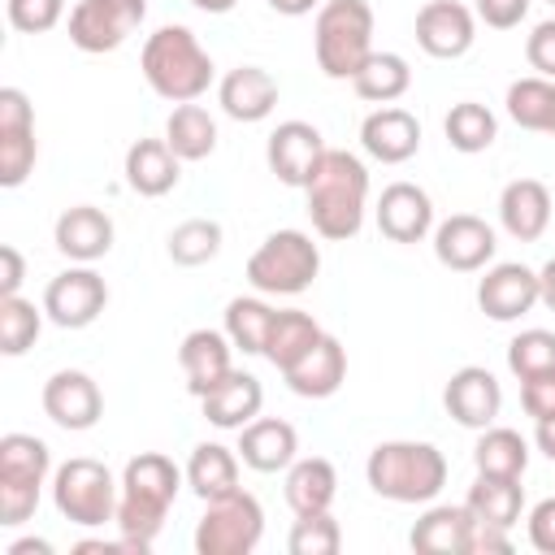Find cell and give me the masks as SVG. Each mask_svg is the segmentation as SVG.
Masks as SVG:
<instances>
[{"label": "cell", "instance_id": "obj_13", "mask_svg": "<svg viewBox=\"0 0 555 555\" xmlns=\"http://www.w3.org/2000/svg\"><path fill=\"white\" fill-rule=\"evenodd\" d=\"M416 43L434 61H455L477 43V13L460 0H425L416 13Z\"/></svg>", "mask_w": 555, "mask_h": 555}, {"label": "cell", "instance_id": "obj_39", "mask_svg": "<svg viewBox=\"0 0 555 555\" xmlns=\"http://www.w3.org/2000/svg\"><path fill=\"white\" fill-rule=\"evenodd\" d=\"M217 251H221V221L212 217H186L182 225L169 230V260L182 269H199L217 260Z\"/></svg>", "mask_w": 555, "mask_h": 555}, {"label": "cell", "instance_id": "obj_7", "mask_svg": "<svg viewBox=\"0 0 555 555\" xmlns=\"http://www.w3.org/2000/svg\"><path fill=\"white\" fill-rule=\"evenodd\" d=\"M48 473H52V451L43 438L35 434L0 438V525L17 529L35 516Z\"/></svg>", "mask_w": 555, "mask_h": 555}, {"label": "cell", "instance_id": "obj_4", "mask_svg": "<svg viewBox=\"0 0 555 555\" xmlns=\"http://www.w3.org/2000/svg\"><path fill=\"white\" fill-rule=\"evenodd\" d=\"M139 69L147 87L169 104H191L212 87V56L195 39L191 26H160L147 35L139 52Z\"/></svg>", "mask_w": 555, "mask_h": 555}, {"label": "cell", "instance_id": "obj_25", "mask_svg": "<svg viewBox=\"0 0 555 555\" xmlns=\"http://www.w3.org/2000/svg\"><path fill=\"white\" fill-rule=\"evenodd\" d=\"M499 225L516 243H533L551 225V191L538 178H512L499 191Z\"/></svg>", "mask_w": 555, "mask_h": 555}, {"label": "cell", "instance_id": "obj_15", "mask_svg": "<svg viewBox=\"0 0 555 555\" xmlns=\"http://www.w3.org/2000/svg\"><path fill=\"white\" fill-rule=\"evenodd\" d=\"M442 408H447V416H451L455 425L481 434V429L494 425L499 412H503V386H499V377H494L490 369L464 364V369H455V373L447 377Z\"/></svg>", "mask_w": 555, "mask_h": 555}, {"label": "cell", "instance_id": "obj_41", "mask_svg": "<svg viewBox=\"0 0 555 555\" xmlns=\"http://www.w3.org/2000/svg\"><path fill=\"white\" fill-rule=\"evenodd\" d=\"M39 160L35 126H0V186H22Z\"/></svg>", "mask_w": 555, "mask_h": 555}, {"label": "cell", "instance_id": "obj_26", "mask_svg": "<svg viewBox=\"0 0 555 555\" xmlns=\"http://www.w3.org/2000/svg\"><path fill=\"white\" fill-rule=\"evenodd\" d=\"M230 351H234V343L225 338V330H191V334L182 338L178 364H182L186 390H191L195 399H204V395L234 369Z\"/></svg>", "mask_w": 555, "mask_h": 555}, {"label": "cell", "instance_id": "obj_3", "mask_svg": "<svg viewBox=\"0 0 555 555\" xmlns=\"http://www.w3.org/2000/svg\"><path fill=\"white\" fill-rule=\"evenodd\" d=\"M364 481L377 499L390 503H434L447 486V455L434 442L390 438L369 451Z\"/></svg>", "mask_w": 555, "mask_h": 555}, {"label": "cell", "instance_id": "obj_9", "mask_svg": "<svg viewBox=\"0 0 555 555\" xmlns=\"http://www.w3.org/2000/svg\"><path fill=\"white\" fill-rule=\"evenodd\" d=\"M264 538V507L247 490H230L204 503V516L195 525V551L199 555H251Z\"/></svg>", "mask_w": 555, "mask_h": 555}, {"label": "cell", "instance_id": "obj_38", "mask_svg": "<svg viewBox=\"0 0 555 555\" xmlns=\"http://www.w3.org/2000/svg\"><path fill=\"white\" fill-rule=\"evenodd\" d=\"M507 117L520 126V130H551V117H555V82L542 78V74H529V78H516L507 87Z\"/></svg>", "mask_w": 555, "mask_h": 555}, {"label": "cell", "instance_id": "obj_32", "mask_svg": "<svg viewBox=\"0 0 555 555\" xmlns=\"http://www.w3.org/2000/svg\"><path fill=\"white\" fill-rule=\"evenodd\" d=\"M464 507H468L477 520H486V525L512 529V525L520 520V512H525V486H520V477H490V473H477V481L468 486Z\"/></svg>", "mask_w": 555, "mask_h": 555}, {"label": "cell", "instance_id": "obj_52", "mask_svg": "<svg viewBox=\"0 0 555 555\" xmlns=\"http://www.w3.org/2000/svg\"><path fill=\"white\" fill-rule=\"evenodd\" d=\"M533 442H538V451L555 464V421H538V429H533Z\"/></svg>", "mask_w": 555, "mask_h": 555}, {"label": "cell", "instance_id": "obj_12", "mask_svg": "<svg viewBox=\"0 0 555 555\" xmlns=\"http://www.w3.org/2000/svg\"><path fill=\"white\" fill-rule=\"evenodd\" d=\"M43 412L52 425L69 429V434H82L91 429L100 416H104V395H100V382L82 369H56L48 382H43Z\"/></svg>", "mask_w": 555, "mask_h": 555}, {"label": "cell", "instance_id": "obj_54", "mask_svg": "<svg viewBox=\"0 0 555 555\" xmlns=\"http://www.w3.org/2000/svg\"><path fill=\"white\" fill-rule=\"evenodd\" d=\"M9 555H52V542H43V538H22V542L9 546Z\"/></svg>", "mask_w": 555, "mask_h": 555}, {"label": "cell", "instance_id": "obj_23", "mask_svg": "<svg viewBox=\"0 0 555 555\" xmlns=\"http://www.w3.org/2000/svg\"><path fill=\"white\" fill-rule=\"evenodd\" d=\"M264 408V386L256 373H243V369H230L204 399H199V412L208 425L217 429H243L247 421H256Z\"/></svg>", "mask_w": 555, "mask_h": 555}, {"label": "cell", "instance_id": "obj_10", "mask_svg": "<svg viewBox=\"0 0 555 555\" xmlns=\"http://www.w3.org/2000/svg\"><path fill=\"white\" fill-rule=\"evenodd\" d=\"M147 17V0H78L69 9V43L87 56L117 52Z\"/></svg>", "mask_w": 555, "mask_h": 555}, {"label": "cell", "instance_id": "obj_36", "mask_svg": "<svg viewBox=\"0 0 555 555\" xmlns=\"http://www.w3.org/2000/svg\"><path fill=\"white\" fill-rule=\"evenodd\" d=\"M351 87H356V95L369 100V104H395L399 95H408L412 69H408V61H403L399 52H373V56L364 61V69L351 78Z\"/></svg>", "mask_w": 555, "mask_h": 555}, {"label": "cell", "instance_id": "obj_55", "mask_svg": "<svg viewBox=\"0 0 555 555\" xmlns=\"http://www.w3.org/2000/svg\"><path fill=\"white\" fill-rule=\"evenodd\" d=\"M191 4H195L199 13H230L238 0H191Z\"/></svg>", "mask_w": 555, "mask_h": 555}, {"label": "cell", "instance_id": "obj_27", "mask_svg": "<svg viewBox=\"0 0 555 555\" xmlns=\"http://www.w3.org/2000/svg\"><path fill=\"white\" fill-rule=\"evenodd\" d=\"M282 377L299 399H330L347 382V351L334 334H321V343L304 360H295Z\"/></svg>", "mask_w": 555, "mask_h": 555}, {"label": "cell", "instance_id": "obj_57", "mask_svg": "<svg viewBox=\"0 0 555 555\" xmlns=\"http://www.w3.org/2000/svg\"><path fill=\"white\" fill-rule=\"evenodd\" d=\"M551 4H555V0H551Z\"/></svg>", "mask_w": 555, "mask_h": 555}, {"label": "cell", "instance_id": "obj_40", "mask_svg": "<svg viewBox=\"0 0 555 555\" xmlns=\"http://www.w3.org/2000/svg\"><path fill=\"white\" fill-rule=\"evenodd\" d=\"M43 308H35L22 295H4L0 299V351L4 356H26L43 330Z\"/></svg>", "mask_w": 555, "mask_h": 555}, {"label": "cell", "instance_id": "obj_1", "mask_svg": "<svg viewBox=\"0 0 555 555\" xmlns=\"http://www.w3.org/2000/svg\"><path fill=\"white\" fill-rule=\"evenodd\" d=\"M182 481H186V473L169 455H160V451H139V455L126 460V468H121V499H117L113 525L126 538L130 555H147L152 551V542L165 529V516H169Z\"/></svg>", "mask_w": 555, "mask_h": 555}, {"label": "cell", "instance_id": "obj_24", "mask_svg": "<svg viewBox=\"0 0 555 555\" xmlns=\"http://www.w3.org/2000/svg\"><path fill=\"white\" fill-rule=\"evenodd\" d=\"M121 173H126V186H130L134 195L160 199V195H169V191L178 186L182 160H178V152H173L165 139H134V143L126 147Z\"/></svg>", "mask_w": 555, "mask_h": 555}, {"label": "cell", "instance_id": "obj_28", "mask_svg": "<svg viewBox=\"0 0 555 555\" xmlns=\"http://www.w3.org/2000/svg\"><path fill=\"white\" fill-rule=\"evenodd\" d=\"M468 533H473V512L460 503H434L416 516L408 546L421 555H468Z\"/></svg>", "mask_w": 555, "mask_h": 555}, {"label": "cell", "instance_id": "obj_8", "mask_svg": "<svg viewBox=\"0 0 555 555\" xmlns=\"http://www.w3.org/2000/svg\"><path fill=\"white\" fill-rule=\"evenodd\" d=\"M117 499H121V477H113L91 455H74L52 473V503L69 525L82 529L108 525L117 516Z\"/></svg>", "mask_w": 555, "mask_h": 555}, {"label": "cell", "instance_id": "obj_20", "mask_svg": "<svg viewBox=\"0 0 555 555\" xmlns=\"http://www.w3.org/2000/svg\"><path fill=\"white\" fill-rule=\"evenodd\" d=\"M360 147L382 165H403V160H412L421 152V121L408 108L377 104L360 121Z\"/></svg>", "mask_w": 555, "mask_h": 555}, {"label": "cell", "instance_id": "obj_11", "mask_svg": "<svg viewBox=\"0 0 555 555\" xmlns=\"http://www.w3.org/2000/svg\"><path fill=\"white\" fill-rule=\"evenodd\" d=\"M108 308V282L91 264H74L56 273L43 291V312L61 330H87Z\"/></svg>", "mask_w": 555, "mask_h": 555}, {"label": "cell", "instance_id": "obj_17", "mask_svg": "<svg viewBox=\"0 0 555 555\" xmlns=\"http://www.w3.org/2000/svg\"><path fill=\"white\" fill-rule=\"evenodd\" d=\"M494 251H499L494 230L473 212H451L447 221L434 225V256H438V264H447L455 273L486 269L494 260Z\"/></svg>", "mask_w": 555, "mask_h": 555}, {"label": "cell", "instance_id": "obj_6", "mask_svg": "<svg viewBox=\"0 0 555 555\" xmlns=\"http://www.w3.org/2000/svg\"><path fill=\"white\" fill-rule=\"evenodd\" d=\"M321 273V247L304 230H273L247 256V282L256 295H304Z\"/></svg>", "mask_w": 555, "mask_h": 555}, {"label": "cell", "instance_id": "obj_48", "mask_svg": "<svg viewBox=\"0 0 555 555\" xmlns=\"http://www.w3.org/2000/svg\"><path fill=\"white\" fill-rule=\"evenodd\" d=\"M529 4H533V0H477V4H473V13H477L490 30H512V26H520V22H525Z\"/></svg>", "mask_w": 555, "mask_h": 555}, {"label": "cell", "instance_id": "obj_29", "mask_svg": "<svg viewBox=\"0 0 555 555\" xmlns=\"http://www.w3.org/2000/svg\"><path fill=\"white\" fill-rule=\"evenodd\" d=\"M286 503L295 516H308V512H330L334 507V494H338V473L325 455H299L291 468H286V486H282Z\"/></svg>", "mask_w": 555, "mask_h": 555}, {"label": "cell", "instance_id": "obj_22", "mask_svg": "<svg viewBox=\"0 0 555 555\" xmlns=\"http://www.w3.org/2000/svg\"><path fill=\"white\" fill-rule=\"evenodd\" d=\"M278 95H282V87L264 65H234L217 82V104L234 121H264L278 108Z\"/></svg>", "mask_w": 555, "mask_h": 555}, {"label": "cell", "instance_id": "obj_31", "mask_svg": "<svg viewBox=\"0 0 555 555\" xmlns=\"http://www.w3.org/2000/svg\"><path fill=\"white\" fill-rule=\"evenodd\" d=\"M182 473H186V486L208 503L217 494L238 490V451H230L221 442H195Z\"/></svg>", "mask_w": 555, "mask_h": 555}, {"label": "cell", "instance_id": "obj_19", "mask_svg": "<svg viewBox=\"0 0 555 555\" xmlns=\"http://www.w3.org/2000/svg\"><path fill=\"white\" fill-rule=\"evenodd\" d=\"M377 230L390 243H421L434 230V199L416 182H390L377 195Z\"/></svg>", "mask_w": 555, "mask_h": 555}, {"label": "cell", "instance_id": "obj_56", "mask_svg": "<svg viewBox=\"0 0 555 555\" xmlns=\"http://www.w3.org/2000/svg\"><path fill=\"white\" fill-rule=\"evenodd\" d=\"M546 134H551V139H555V117H551V130H546Z\"/></svg>", "mask_w": 555, "mask_h": 555}, {"label": "cell", "instance_id": "obj_51", "mask_svg": "<svg viewBox=\"0 0 555 555\" xmlns=\"http://www.w3.org/2000/svg\"><path fill=\"white\" fill-rule=\"evenodd\" d=\"M321 4H325V0H269V9L282 13V17H304V13L321 9Z\"/></svg>", "mask_w": 555, "mask_h": 555}, {"label": "cell", "instance_id": "obj_30", "mask_svg": "<svg viewBox=\"0 0 555 555\" xmlns=\"http://www.w3.org/2000/svg\"><path fill=\"white\" fill-rule=\"evenodd\" d=\"M321 325L308 317V312H299V308H278L273 312V325H269V338H264V360L278 369V373H286L295 360H304L317 343H321Z\"/></svg>", "mask_w": 555, "mask_h": 555}, {"label": "cell", "instance_id": "obj_34", "mask_svg": "<svg viewBox=\"0 0 555 555\" xmlns=\"http://www.w3.org/2000/svg\"><path fill=\"white\" fill-rule=\"evenodd\" d=\"M473 464H477V473H490V477H525L529 442L507 425H486L473 447Z\"/></svg>", "mask_w": 555, "mask_h": 555}, {"label": "cell", "instance_id": "obj_14", "mask_svg": "<svg viewBox=\"0 0 555 555\" xmlns=\"http://www.w3.org/2000/svg\"><path fill=\"white\" fill-rule=\"evenodd\" d=\"M533 304H542V286H538V269L520 264V260H503L490 264L486 278L477 282V308L490 321H520L525 312H533Z\"/></svg>", "mask_w": 555, "mask_h": 555}, {"label": "cell", "instance_id": "obj_35", "mask_svg": "<svg viewBox=\"0 0 555 555\" xmlns=\"http://www.w3.org/2000/svg\"><path fill=\"white\" fill-rule=\"evenodd\" d=\"M273 312H278V308H269L260 295H238V299H230L221 330H225V338L234 343V351H243V356H264V338H269Z\"/></svg>", "mask_w": 555, "mask_h": 555}, {"label": "cell", "instance_id": "obj_53", "mask_svg": "<svg viewBox=\"0 0 555 555\" xmlns=\"http://www.w3.org/2000/svg\"><path fill=\"white\" fill-rule=\"evenodd\" d=\"M538 286H542V304L555 312V256H551V260L538 269Z\"/></svg>", "mask_w": 555, "mask_h": 555}, {"label": "cell", "instance_id": "obj_43", "mask_svg": "<svg viewBox=\"0 0 555 555\" xmlns=\"http://www.w3.org/2000/svg\"><path fill=\"white\" fill-rule=\"evenodd\" d=\"M286 546H291V555H338L343 529H338L334 512H308V516H295Z\"/></svg>", "mask_w": 555, "mask_h": 555}, {"label": "cell", "instance_id": "obj_18", "mask_svg": "<svg viewBox=\"0 0 555 555\" xmlns=\"http://www.w3.org/2000/svg\"><path fill=\"white\" fill-rule=\"evenodd\" d=\"M113 234H117L113 217L104 208H95V204H74L52 225L56 251L65 260H74V264H95L100 256H108L113 251Z\"/></svg>", "mask_w": 555, "mask_h": 555}, {"label": "cell", "instance_id": "obj_49", "mask_svg": "<svg viewBox=\"0 0 555 555\" xmlns=\"http://www.w3.org/2000/svg\"><path fill=\"white\" fill-rule=\"evenodd\" d=\"M512 551V529L503 525H486L473 516V533H468V555H503Z\"/></svg>", "mask_w": 555, "mask_h": 555}, {"label": "cell", "instance_id": "obj_45", "mask_svg": "<svg viewBox=\"0 0 555 555\" xmlns=\"http://www.w3.org/2000/svg\"><path fill=\"white\" fill-rule=\"evenodd\" d=\"M520 408H525V416H533V425L555 421V373L525 377L520 382Z\"/></svg>", "mask_w": 555, "mask_h": 555}, {"label": "cell", "instance_id": "obj_5", "mask_svg": "<svg viewBox=\"0 0 555 555\" xmlns=\"http://www.w3.org/2000/svg\"><path fill=\"white\" fill-rule=\"evenodd\" d=\"M312 52L325 78L351 82L373 56V9L369 0H325L312 22Z\"/></svg>", "mask_w": 555, "mask_h": 555}, {"label": "cell", "instance_id": "obj_21", "mask_svg": "<svg viewBox=\"0 0 555 555\" xmlns=\"http://www.w3.org/2000/svg\"><path fill=\"white\" fill-rule=\"evenodd\" d=\"M238 460L251 473H286L299 460V434L291 421L278 416H256L238 429Z\"/></svg>", "mask_w": 555, "mask_h": 555}, {"label": "cell", "instance_id": "obj_37", "mask_svg": "<svg viewBox=\"0 0 555 555\" xmlns=\"http://www.w3.org/2000/svg\"><path fill=\"white\" fill-rule=\"evenodd\" d=\"M442 134H447V143H451L455 152L477 156V152H486V147L499 139V121H494V113H490L486 104L460 100V104H451V113L442 117Z\"/></svg>", "mask_w": 555, "mask_h": 555}, {"label": "cell", "instance_id": "obj_50", "mask_svg": "<svg viewBox=\"0 0 555 555\" xmlns=\"http://www.w3.org/2000/svg\"><path fill=\"white\" fill-rule=\"evenodd\" d=\"M22 282H26V260H22V251L13 243H4L0 247V299L4 295H17Z\"/></svg>", "mask_w": 555, "mask_h": 555}, {"label": "cell", "instance_id": "obj_16", "mask_svg": "<svg viewBox=\"0 0 555 555\" xmlns=\"http://www.w3.org/2000/svg\"><path fill=\"white\" fill-rule=\"evenodd\" d=\"M321 156H325L321 130H317L312 121H299V117L278 121V130H273L269 143H264L269 173H273L278 182H286V186H299V191L308 186V178H312V169H317Z\"/></svg>", "mask_w": 555, "mask_h": 555}, {"label": "cell", "instance_id": "obj_42", "mask_svg": "<svg viewBox=\"0 0 555 555\" xmlns=\"http://www.w3.org/2000/svg\"><path fill=\"white\" fill-rule=\"evenodd\" d=\"M507 369L512 377H538V373H555V334L551 330H520L507 343Z\"/></svg>", "mask_w": 555, "mask_h": 555}, {"label": "cell", "instance_id": "obj_46", "mask_svg": "<svg viewBox=\"0 0 555 555\" xmlns=\"http://www.w3.org/2000/svg\"><path fill=\"white\" fill-rule=\"evenodd\" d=\"M525 61H529L533 74H542V78L555 82V17H546V22H538V26L529 30V39H525Z\"/></svg>", "mask_w": 555, "mask_h": 555}, {"label": "cell", "instance_id": "obj_47", "mask_svg": "<svg viewBox=\"0 0 555 555\" xmlns=\"http://www.w3.org/2000/svg\"><path fill=\"white\" fill-rule=\"evenodd\" d=\"M525 529H529V546H533V551L555 555V499L533 503L529 516H525Z\"/></svg>", "mask_w": 555, "mask_h": 555}, {"label": "cell", "instance_id": "obj_44", "mask_svg": "<svg viewBox=\"0 0 555 555\" xmlns=\"http://www.w3.org/2000/svg\"><path fill=\"white\" fill-rule=\"evenodd\" d=\"M4 17L22 35H48L65 17V0H4Z\"/></svg>", "mask_w": 555, "mask_h": 555}, {"label": "cell", "instance_id": "obj_33", "mask_svg": "<svg viewBox=\"0 0 555 555\" xmlns=\"http://www.w3.org/2000/svg\"><path fill=\"white\" fill-rule=\"evenodd\" d=\"M165 143L178 152V160H208L217 152V121L204 104H178L165 121Z\"/></svg>", "mask_w": 555, "mask_h": 555}, {"label": "cell", "instance_id": "obj_2", "mask_svg": "<svg viewBox=\"0 0 555 555\" xmlns=\"http://www.w3.org/2000/svg\"><path fill=\"white\" fill-rule=\"evenodd\" d=\"M308 217L312 230L330 243H347L360 234L364 225V208H369V169L356 152L347 147H325V156L317 160L308 186Z\"/></svg>", "mask_w": 555, "mask_h": 555}]
</instances>
